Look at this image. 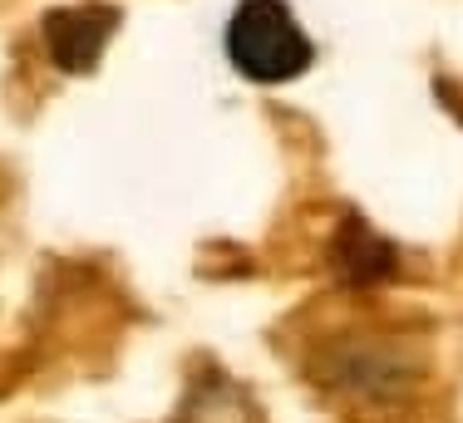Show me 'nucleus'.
<instances>
[{"mask_svg": "<svg viewBox=\"0 0 463 423\" xmlns=\"http://www.w3.org/2000/svg\"><path fill=\"white\" fill-rule=\"evenodd\" d=\"M114 25H118V15H114V10H99V5H90V10H60V15H50L45 20V40H50L54 64H60V70H70V74L94 70V60L104 54Z\"/></svg>", "mask_w": 463, "mask_h": 423, "instance_id": "2", "label": "nucleus"}, {"mask_svg": "<svg viewBox=\"0 0 463 423\" xmlns=\"http://www.w3.org/2000/svg\"><path fill=\"white\" fill-rule=\"evenodd\" d=\"M232 70L251 84H291L311 70L316 44L286 0H241L222 40Z\"/></svg>", "mask_w": 463, "mask_h": 423, "instance_id": "1", "label": "nucleus"}, {"mask_svg": "<svg viewBox=\"0 0 463 423\" xmlns=\"http://www.w3.org/2000/svg\"><path fill=\"white\" fill-rule=\"evenodd\" d=\"M335 266H340V276H345V281L370 286V281H384V276H390L394 251L384 247V241L374 237L370 227H360V221H355V227H345V231H340Z\"/></svg>", "mask_w": 463, "mask_h": 423, "instance_id": "3", "label": "nucleus"}]
</instances>
